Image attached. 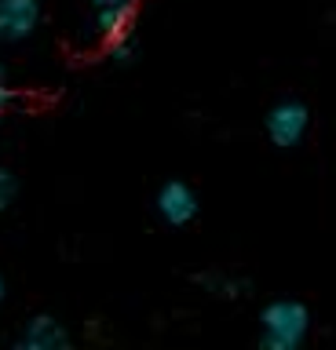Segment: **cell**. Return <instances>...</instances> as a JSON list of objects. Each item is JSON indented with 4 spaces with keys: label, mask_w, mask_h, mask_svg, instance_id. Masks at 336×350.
Wrapping results in <instances>:
<instances>
[{
    "label": "cell",
    "mask_w": 336,
    "mask_h": 350,
    "mask_svg": "<svg viewBox=\"0 0 336 350\" xmlns=\"http://www.w3.org/2000/svg\"><path fill=\"white\" fill-rule=\"evenodd\" d=\"M311 336V310L300 299H274L259 310L263 350H296Z\"/></svg>",
    "instance_id": "cell-1"
},
{
    "label": "cell",
    "mask_w": 336,
    "mask_h": 350,
    "mask_svg": "<svg viewBox=\"0 0 336 350\" xmlns=\"http://www.w3.org/2000/svg\"><path fill=\"white\" fill-rule=\"evenodd\" d=\"M307 128H311V109L303 106L300 98H281V103H274L263 117V131L278 150L300 146L303 135H307Z\"/></svg>",
    "instance_id": "cell-2"
},
{
    "label": "cell",
    "mask_w": 336,
    "mask_h": 350,
    "mask_svg": "<svg viewBox=\"0 0 336 350\" xmlns=\"http://www.w3.org/2000/svg\"><path fill=\"white\" fill-rule=\"evenodd\" d=\"M154 208L168 226H190L201 212V201H198V193H194L190 183L168 179V183H161V190L154 197Z\"/></svg>",
    "instance_id": "cell-3"
},
{
    "label": "cell",
    "mask_w": 336,
    "mask_h": 350,
    "mask_svg": "<svg viewBox=\"0 0 336 350\" xmlns=\"http://www.w3.org/2000/svg\"><path fill=\"white\" fill-rule=\"evenodd\" d=\"M40 0H0V44H23L40 26Z\"/></svg>",
    "instance_id": "cell-4"
},
{
    "label": "cell",
    "mask_w": 336,
    "mask_h": 350,
    "mask_svg": "<svg viewBox=\"0 0 336 350\" xmlns=\"http://www.w3.org/2000/svg\"><path fill=\"white\" fill-rule=\"evenodd\" d=\"M15 350H70V332L55 314H37L23 325Z\"/></svg>",
    "instance_id": "cell-5"
},
{
    "label": "cell",
    "mask_w": 336,
    "mask_h": 350,
    "mask_svg": "<svg viewBox=\"0 0 336 350\" xmlns=\"http://www.w3.org/2000/svg\"><path fill=\"white\" fill-rule=\"evenodd\" d=\"M95 11V33L110 44L117 37H128L132 33V22H135V0L128 4H106V8H92Z\"/></svg>",
    "instance_id": "cell-6"
},
{
    "label": "cell",
    "mask_w": 336,
    "mask_h": 350,
    "mask_svg": "<svg viewBox=\"0 0 336 350\" xmlns=\"http://www.w3.org/2000/svg\"><path fill=\"white\" fill-rule=\"evenodd\" d=\"M106 48H110V59H114L117 66H132V62H135V55H139L135 40H132V33H128V37H117V40H110Z\"/></svg>",
    "instance_id": "cell-7"
},
{
    "label": "cell",
    "mask_w": 336,
    "mask_h": 350,
    "mask_svg": "<svg viewBox=\"0 0 336 350\" xmlns=\"http://www.w3.org/2000/svg\"><path fill=\"white\" fill-rule=\"evenodd\" d=\"M15 193H18V179L8 168H0V212H8V208H12Z\"/></svg>",
    "instance_id": "cell-8"
},
{
    "label": "cell",
    "mask_w": 336,
    "mask_h": 350,
    "mask_svg": "<svg viewBox=\"0 0 336 350\" xmlns=\"http://www.w3.org/2000/svg\"><path fill=\"white\" fill-rule=\"evenodd\" d=\"M8 103H12V88H8V81H0V117H4Z\"/></svg>",
    "instance_id": "cell-9"
},
{
    "label": "cell",
    "mask_w": 336,
    "mask_h": 350,
    "mask_svg": "<svg viewBox=\"0 0 336 350\" xmlns=\"http://www.w3.org/2000/svg\"><path fill=\"white\" fill-rule=\"evenodd\" d=\"M92 8H106V4H128V0H88Z\"/></svg>",
    "instance_id": "cell-10"
},
{
    "label": "cell",
    "mask_w": 336,
    "mask_h": 350,
    "mask_svg": "<svg viewBox=\"0 0 336 350\" xmlns=\"http://www.w3.org/2000/svg\"><path fill=\"white\" fill-rule=\"evenodd\" d=\"M0 303H4V278H0Z\"/></svg>",
    "instance_id": "cell-11"
},
{
    "label": "cell",
    "mask_w": 336,
    "mask_h": 350,
    "mask_svg": "<svg viewBox=\"0 0 336 350\" xmlns=\"http://www.w3.org/2000/svg\"><path fill=\"white\" fill-rule=\"evenodd\" d=\"M0 81H4V66H0Z\"/></svg>",
    "instance_id": "cell-12"
}]
</instances>
